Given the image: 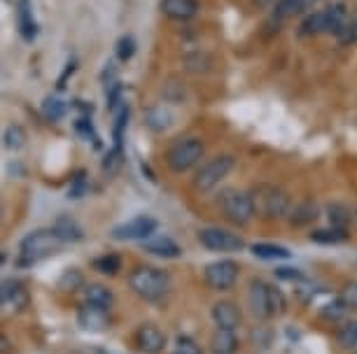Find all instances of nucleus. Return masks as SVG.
<instances>
[{"label": "nucleus", "instance_id": "nucleus-1", "mask_svg": "<svg viewBox=\"0 0 357 354\" xmlns=\"http://www.w3.org/2000/svg\"><path fill=\"white\" fill-rule=\"evenodd\" d=\"M61 245H63V240L54 233V229L52 231H45V229L33 231L22 240V245H19V262L17 264L19 266H33V264H38L40 259L59 252V247Z\"/></svg>", "mask_w": 357, "mask_h": 354}, {"label": "nucleus", "instance_id": "nucleus-2", "mask_svg": "<svg viewBox=\"0 0 357 354\" xmlns=\"http://www.w3.org/2000/svg\"><path fill=\"white\" fill-rule=\"evenodd\" d=\"M129 287L145 300H159L166 296L168 287H171V277L168 273L152 268V266H138L136 271H131Z\"/></svg>", "mask_w": 357, "mask_h": 354}, {"label": "nucleus", "instance_id": "nucleus-3", "mask_svg": "<svg viewBox=\"0 0 357 354\" xmlns=\"http://www.w3.org/2000/svg\"><path fill=\"white\" fill-rule=\"evenodd\" d=\"M250 196L255 203V215H261L264 219H282L292 212L289 196L273 184H257Z\"/></svg>", "mask_w": 357, "mask_h": 354}, {"label": "nucleus", "instance_id": "nucleus-4", "mask_svg": "<svg viewBox=\"0 0 357 354\" xmlns=\"http://www.w3.org/2000/svg\"><path fill=\"white\" fill-rule=\"evenodd\" d=\"M204 156V143L199 138H180L166 152V163L173 172H185L194 168Z\"/></svg>", "mask_w": 357, "mask_h": 354}, {"label": "nucleus", "instance_id": "nucleus-5", "mask_svg": "<svg viewBox=\"0 0 357 354\" xmlns=\"http://www.w3.org/2000/svg\"><path fill=\"white\" fill-rule=\"evenodd\" d=\"M236 159L231 154H218L213 156L211 161H206L199 168V172L194 175V189L197 191H211L215 189L222 179H225L229 172L234 170Z\"/></svg>", "mask_w": 357, "mask_h": 354}, {"label": "nucleus", "instance_id": "nucleus-6", "mask_svg": "<svg viewBox=\"0 0 357 354\" xmlns=\"http://www.w3.org/2000/svg\"><path fill=\"white\" fill-rule=\"evenodd\" d=\"M220 205H222V212H225V217L231 224H236V226H245L255 217L252 196H250V193H245V191L227 189L220 196Z\"/></svg>", "mask_w": 357, "mask_h": 354}, {"label": "nucleus", "instance_id": "nucleus-7", "mask_svg": "<svg viewBox=\"0 0 357 354\" xmlns=\"http://www.w3.org/2000/svg\"><path fill=\"white\" fill-rule=\"evenodd\" d=\"M206 284L215 291H227L236 284V277H238V264L231 262V259H220V262H213L206 266Z\"/></svg>", "mask_w": 357, "mask_h": 354}, {"label": "nucleus", "instance_id": "nucleus-8", "mask_svg": "<svg viewBox=\"0 0 357 354\" xmlns=\"http://www.w3.org/2000/svg\"><path fill=\"white\" fill-rule=\"evenodd\" d=\"M199 243L211 252H241L245 240L225 229H204L199 231Z\"/></svg>", "mask_w": 357, "mask_h": 354}, {"label": "nucleus", "instance_id": "nucleus-9", "mask_svg": "<svg viewBox=\"0 0 357 354\" xmlns=\"http://www.w3.org/2000/svg\"><path fill=\"white\" fill-rule=\"evenodd\" d=\"M154 231H157V219L143 215V217L131 219V222H126V224L114 226L112 238L114 240H145V238H150Z\"/></svg>", "mask_w": 357, "mask_h": 354}, {"label": "nucleus", "instance_id": "nucleus-10", "mask_svg": "<svg viewBox=\"0 0 357 354\" xmlns=\"http://www.w3.org/2000/svg\"><path fill=\"white\" fill-rule=\"evenodd\" d=\"M248 303H250V310H252L255 317H259V319L273 317L271 315V300H268V284L261 282V280H252L250 282Z\"/></svg>", "mask_w": 357, "mask_h": 354}, {"label": "nucleus", "instance_id": "nucleus-11", "mask_svg": "<svg viewBox=\"0 0 357 354\" xmlns=\"http://www.w3.org/2000/svg\"><path fill=\"white\" fill-rule=\"evenodd\" d=\"M136 345L145 354H159L166 345V336L154 324H143L136 331Z\"/></svg>", "mask_w": 357, "mask_h": 354}, {"label": "nucleus", "instance_id": "nucleus-12", "mask_svg": "<svg viewBox=\"0 0 357 354\" xmlns=\"http://www.w3.org/2000/svg\"><path fill=\"white\" fill-rule=\"evenodd\" d=\"M0 300H3L5 310H24L29 303V293H26L24 284L17 280H5L3 289H0Z\"/></svg>", "mask_w": 357, "mask_h": 354}, {"label": "nucleus", "instance_id": "nucleus-13", "mask_svg": "<svg viewBox=\"0 0 357 354\" xmlns=\"http://www.w3.org/2000/svg\"><path fill=\"white\" fill-rule=\"evenodd\" d=\"M159 10L164 12L168 19L187 22V19L199 15V0H161Z\"/></svg>", "mask_w": 357, "mask_h": 354}, {"label": "nucleus", "instance_id": "nucleus-14", "mask_svg": "<svg viewBox=\"0 0 357 354\" xmlns=\"http://www.w3.org/2000/svg\"><path fill=\"white\" fill-rule=\"evenodd\" d=\"M77 324L82 326L84 331H103L107 326V310L86 303L84 308H79L77 312Z\"/></svg>", "mask_w": 357, "mask_h": 354}, {"label": "nucleus", "instance_id": "nucleus-15", "mask_svg": "<svg viewBox=\"0 0 357 354\" xmlns=\"http://www.w3.org/2000/svg\"><path fill=\"white\" fill-rule=\"evenodd\" d=\"M213 319L218 324V329L234 331L241 322V312L231 300H220V303L213 305Z\"/></svg>", "mask_w": 357, "mask_h": 354}, {"label": "nucleus", "instance_id": "nucleus-16", "mask_svg": "<svg viewBox=\"0 0 357 354\" xmlns=\"http://www.w3.org/2000/svg\"><path fill=\"white\" fill-rule=\"evenodd\" d=\"M17 19H19V31H22L24 40H31L38 35V26L36 19H33V10H31V0H19L17 3Z\"/></svg>", "mask_w": 357, "mask_h": 354}, {"label": "nucleus", "instance_id": "nucleus-17", "mask_svg": "<svg viewBox=\"0 0 357 354\" xmlns=\"http://www.w3.org/2000/svg\"><path fill=\"white\" fill-rule=\"evenodd\" d=\"M143 250L150 252V255L154 257H164V259H178L180 257V247L178 243H173L171 238H154V240H147V243H143Z\"/></svg>", "mask_w": 357, "mask_h": 354}, {"label": "nucleus", "instance_id": "nucleus-18", "mask_svg": "<svg viewBox=\"0 0 357 354\" xmlns=\"http://www.w3.org/2000/svg\"><path fill=\"white\" fill-rule=\"evenodd\" d=\"M52 229L63 243H77V240H82V226H79L73 217H59Z\"/></svg>", "mask_w": 357, "mask_h": 354}, {"label": "nucleus", "instance_id": "nucleus-19", "mask_svg": "<svg viewBox=\"0 0 357 354\" xmlns=\"http://www.w3.org/2000/svg\"><path fill=\"white\" fill-rule=\"evenodd\" d=\"M84 300L91 305H98V308H103V310H110L114 303V296L103 284H89V287H84Z\"/></svg>", "mask_w": 357, "mask_h": 354}, {"label": "nucleus", "instance_id": "nucleus-20", "mask_svg": "<svg viewBox=\"0 0 357 354\" xmlns=\"http://www.w3.org/2000/svg\"><path fill=\"white\" fill-rule=\"evenodd\" d=\"M145 124H147V129H152L154 133H161L173 124V115L164 108V105H159V108H150L145 112Z\"/></svg>", "mask_w": 357, "mask_h": 354}, {"label": "nucleus", "instance_id": "nucleus-21", "mask_svg": "<svg viewBox=\"0 0 357 354\" xmlns=\"http://www.w3.org/2000/svg\"><path fill=\"white\" fill-rule=\"evenodd\" d=\"M211 350L213 354H234L238 350V340H236L234 331L218 329V333H215L211 340Z\"/></svg>", "mask_w": 357, "mask_h": 354}, {"label": "nucleus", "instance_id": "nucleus-22", "mask_svg": "<svg viewBox=\"0 0 357 354\" xmlns=\"http://www.w3.org/2000/svg\"><path fill=\"white\" fill-rule=\"evenodd\" d=\"M325 19H327V33H339L343 26L348 24V10H346V5L343 3H334L332 8H327L325 10Z\"/></svg>", "mask_w": 357, "mask_h": 354}, {"label": "nucleus", "instance_id": "nucleus-23", "mask_svg": "<svg viewBox=\"0 0 357 354\" xmlns=\"http://www.w3.org/2000/svg\"><path fill=\"white\" fill-rule=\"evenodd\" d=\"M250 252L257 259H266V262H275V259H289V250L282 245H271V243H255Z\"/></svg>", "mask_w": 357, "mask_h": 354}, {"label": "nucleus", "instance_id": "nucleus-24", "mask_svg": "<svg viewBox=\"0 0 357 354\" xmlns=\"http://www.w3.org/2000/svg\"><path fill=\"white\" fill-rule=\"evenodd\" d=\"M318 33H327V19H325V12H313L308 15L304 22L299 26V35L301 38H308V35H318Z\"/></svg>", "mask_w": 357, "mask_h": 354}, {"label": "nucleus", "instance_id": "nucleus-25", "mask_svg": "<svg viewBox=\"0 0 357 354\" xmlns=\"http://www.w3.org/2000/svg\"><path fill=\"white\" fill-rule=\"evenodd\" d=\"M313 219H318V205L315 203H299L294 205V210L289 212V222H292L294 226H306L311 224Z\"/></svg>", "mask_w": 357, "mask_h": 354}, {"label": "nucleus", "instance_id": "nucleus-26", "mask_svg": "<svg viewBox=\"0 0 357 354\" xmlns=\"http://www.w3.org/2000/svg\"><path fill=\"white\" fill-rule=\"evenodd\" d=\"M308 238H311V243H318V245H336V243H343V240L348 238V233L329 226V229H315Z\"/></svg>", "mask_w": 357, "mask_h": 354}, {"label": "nucleus", "instance_id": "nucleus-27", "mask_svg": "<svg viewBox=\"0 0 357 354\" xmlns=\"http://www.w3.org/2000/svg\"><path fill=\"white\" fill-rule=\"evenodd\" d=\"M327 217H329V224H332L334 229H341V231L348 229L350 210L343 203H332V205H329V208H327Z\"/></svg>", "mask_w": 357, "mask_h": 354}, {"label": "nucleus", "instance_id": "nucleus-28", "mask_svg": "<svg viewBox=\"0 0 357 354\" xmlns=\"http://www.w3.org/2000/svg\"><path fill=\"white\" fill-rule=\"evenodd\" d=\"M306 8H308L306 0H278L273 15L275 19H289V17L299 15V12H304Z\"/></svg>", "mask_w": 357, "mask_h": 354}, {"label": "nucleus", "instance_id": "nucleus-29", "mask_svg": "<svg viewBox=\"0 0 357 354\" xmlns=\"http://www.w3.org/2000/svg\"><path fill=\"white\" fill-rule=\"evenodd\" d=\"M336 340H339V345L346 347V350H355V347H357V322H355V319H350V322L339 326Z\"/></svg>", "mask_w": 357, "mask_h": 354}, {"label": "nucleus", "instance_id": "nucleus-30", "mask_svg": "<svg viewBox=\"0 0 357 354\" xmlns=\"http://www.w3.org/2000/svg\"><path fill=\"white\" fill-rule=\"evenodd\" d=\"M348 312V305L343 303L341 296H334L332 300H327L325 305L320 308V315L325 319H332V322H336V319H341L343 315Z\"/></svg>", "mask_w": 357, "mask_h": 354}, {"label": "nucleus", "instance_id": "nucleus-31", "mask_svg": "<svg viewBox=\"0 0 357 354\" xmlns=\"http://www.w3.org/2000/svg\"><path fill=\"white\" fill-rule=\"evenodd\" d=\"M82 284H84V277L77 268H68L59 277V289H63V291H77Z\"/></svg>", "mask_w": 357, "mask_h": 354}, {"label": "nucleus", "instance_id": "nucleus-32", "mask_svg": "<svg viewBox=\"0 0 357 354\" xmlns=\"http://www.w3.org/2000/svg\"><path fill=\"white\" fill-rule=\"evenodd\" d=\"M93 268L98 273H103V275H114L119 268H122V259L117 255H105V257H98L96 262H93Z\"/></svg>", "mask_w": 357, "mask_h": 354}, {"label": "nucleus", "instance_id": "nucleus-33", "mask_svg": "<svg viewBox=\"0 0 357 354\" xmlns=\"http://www.w3.org/2000/svg\"><path fill=\"white\" fill-rule=\"evenodd\" d=\"M43 115L50 119V122H59L63 115H66V105L61 103L59 98H45V103H43Z\"/></svg>", "mask_w": 357, "mask_h": 354}, {"label": "nucleus", "instance_id": "nucleus-34", "mask_svg": "<svg viewBox=\"0 0 357 354\" xmlns=\"http://www.w3.org/2000/svg\"><path fill=\"white\" fill-rule=\"evenodd\" d=\"M24 143H26V131L22 126H10V129L5 131V147L19 150V147H24Z\"/></svg>", "mask_w": 357, "mask_h": 354}, {"label": "nucleus", "instance_id": "nucleus-35", "mask_svg": "<svg viewBox=\"0 0 357 354\" xmlns=\"http://www.w3.org/2000/svg\"><path fill=\"white\" fill-rule=\"evenodd\" d=\"M133 54H136V40L131 35H122L117 42V58L119 61H129Z\"/></svg>", "mask_w": 357, "mask_h": 354}, {"label": "nucleus", "instance_id": "nucleus-36", "mask_svg": "<svg viewBox=\"0 0 357 354\" xmlns=\"http://www.w3.org/2000/svg\"><path fill=\"white\" fill-rule=\"evenodd\" d=\"M268 300H271V315L280 317L282 312L287 310L285 296H282V291H280V289H275V287H268Z\"/></svg>", "mask_w": 357, "mask_h": 354}, {"label": "nucleus", "instance_id": "nucleus-37", "mask_svg": "<svg viewBox=\"0 0 357 354\" xmlns=\"http://www.w3.org/2000/svg\"><path fill=\"white\" fill-rule=\"evenodd\" d=\"M339 296L343 298V303H346L350 310H357V280L343 284V289H341Z\"/></svg>", "mask_w": 357, "mask_h": 354}, {"label": "nucleus", "instance_id": "nucleus-38", "mask_svg": "<svg viewBox=\"0 0 357 354\" xmlns=\"http://www.w3.org/2000/svg\"><path fill=\"white\" fill-rule=\"evenodd\" d=\"M336 38H339L341 45H350L357 40V19H348V24L343 26V29L336 33Z\"/></svg>", "mask_w": 357, "mask_h": 354}, {"label": "nucleus", "instance_id": "nucleus-39", "mask_svg": "<svg viewBox=\"0 0 357 354\" xmlns=\"http://www.w3.org/2000/svg\"><path fill=\"white\" fill-rule=\"evenodd\" d=\"M171 354H201V347L194 343L192 338L187 336H180L178 343H175V350Z\"/></svg>", "mask_w": 357, "mask_h": 354}, {"label": "nucleus", "instance_id": "nucleus-40", "mask_svg": "<svg viewBox=\"0 0 357 354\" xmlns=\"http://www.w3.org/2000/svg\"><path fill=\"white\" fill-rule=\"evenodd\" d=\"M122 154H124V152H119V150H114V147H112V152L105 156V161H103V170L105 172H117L119 163H122Z\"/></svg>", "mask_w": 357, "mask_h": 354}, {"label": "nucleus", "instance_id": "nucleus-41", "mask_svg": "<svg viewBox=\"0 0 357 354\" xmlns=\"http://www.w3.org/2000/svg\"><path fill=\"white\" fill-rule=\"evenodd\" d=\"M84 191H86V179H84L82 172H77L75 179H73V184H70V189H68V198L84 196Z\"/></svg>", "mask_w": 357, "mask_h": 354}, {"label": "nucleus", "instance_id": "nucleus-42", "mask_svg": "<svg viewBox=\"0 0 357 354\" xmlns=\"http://www.w3.org/2000/svg\"><path fill=\"white\" fill-rule=\"evenodd\" d=\"M275 277H280V280H306L304 273L296 271V268H275Z\"/></svg>", "mask_w": 357, "mask_h": 354}, {"label": "nucleus", "instance_id": "nucleus-43", "mask_svg": "<svg viewBox=\"0 0 357 354\" xmlns=\"http://www.w3.org/2000/svg\"><path fill=\"white\" fill-rule=\"evenodd\" d=\"M73 70H75V61H70V63H68V68L63 70V75L59 77V84H56L59 89H63V86H66V79H68V75H73Z\"/></svg>", "mask_w": 357, "mask_h": 354}, {"label": "nucleus", "instance_id": "nucleus-44", "mask_svg": "<svg viewBox=\"0 0 357 354\" xmlns=\"http://www.w3.org/2000/svg\"><path fill=\"white\" fill-rule=\"evenodd\" d=\"M313 3H318V0H306V5H313Z\"/></svg>", "mask_w": 357, "mask_h": 354}]
</instances>
